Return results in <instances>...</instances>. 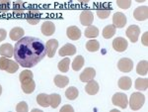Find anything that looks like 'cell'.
I'll list each match as a JSON object with an SVG mask.
<instances>
[{
	"mask_svg": "<svg viewBox=\"0 0 148 112\" xmlns=\"http://www.w3.org/2000/svg\"><path fill=\"white\" fill-rule=\"evenodd\" d=\"M46 56V44L39 38L23 37L14 47V58L23 68H33Z\"/></svg>",
	"mask_w": 148,
	"mask_h": 112,
	"instance_id": "obj_1",
	"label": "cell"
},
{
	"mask_svg": "<svg viewBox=\"0 0 148 112\" xmlns=\"http://www.w3.org/2000/svg\"><path fill=\"white\" fill-rule=\"evenodd\" d=\"M145 101V96L140 92H134L131 94L130 99V106L132 110H138L143 106Z\"/></svg>",
	"mask_w": 148,
	"mask_h": 112,
	"instance_id": "obj_2",
	"label": "cell"
},
{
	"mask_svg": "<svg viewBox=\"0 0 148 112\" xmlns=\"http://www.w3.org/2000/svg\"><path fill=\"white\" fill-rule=\"evenodd\" d=\"M112 101H113L114 105H116L123 109H125L128 105L127 96H126L125 93H121V92H118V93L114 94L113 96Z\"/></svg>",
	"mask_w": 148,
	"mask_h": 112,
	"instance_id": "obj_3",
	"label": "cell"
},
{
	"mask_svg": "<svg viewBox=\"0 0 148 112\" xmlns=\"http://www.w3.org/2000/svg\"><path fill=\"white\" fill-rule=\"evenodd\" d=\"M127 38L130 40V42L132 43H136L138 40V37H139L140 34V29L137 25H130V27L127 28L125 32Z\"/></svg>",
	"mask_w": 148,
	"mask_h": 112,
	"instance_id": "obj_4",
	"label": "cell"
},
{
	"mask_svg": "<svg viewBox=\"0 0 148 112\" xmlns=\"http://www.w3.org/2000/svg\"><path fill=\"white\" fill-rule=\"evenodd\" d=\"M118 68L121 73H130V71H131V70L133 68V63L130 59L123 58L119 61Z\"/></svg>",
	"mask_w": 148,
	"mask_h": 112,
	"instance_id": "obj_5",
	"label": "cell"
},
{
	"mask_svg": "<svg viewBox=\"0 0 148 112\" xmlns=\"http://www.w3.org/2000/svg\"><path fill=\"white\" fill-rule=\"evenodd\" d=\"M126 17L121 12H116L113 16V25L116 28H123L126 25Z\"/></svg>",
	"mask_w": 148,
	"mask_h": 112,
	"instance_id": "obj_6",
	"label": "cell"
},
{
	"mask_svg": "<svg viewBox=\"0 0 148 112\" xmlns=\"http://www.w3.org/2000/svg\"><path fill=\"white\" fill-rule=\"evenodd\" d=\"M127 41L123 37H118L113 41V48L114 49V51L116 52H125L126 49H127Z\"/></svg>",
	"mask_w": 148,
	"mask_h": 112,
	"instance_id": "obj_7",
	"label": "cell"
},
{
	"mask_svg": "<svg viewBox=\"0 0 148 112\" xmlns=\"http://www.w3.org/2000/svg\"><path fill=\"white\" fill-rule=\"evenodd\" d=\"M133 17L137 21H144L148 18L147 6H139L133 12Z\"/></svg>",
	"mask_w": 148,
	"mask_h": 112,
	"instance_id": "obj_8",
	"label": "cell"
},
{
	"mask_svg": "<svg viewBox=\"0 0 148 112\" xmlns=\"http://www.w3.org/2000/svg\"><path fill=\"white\" fill-rule=\"evenodd\" d=\"M93 21H94V15L91 11L84 10L80 14V22L83 26L92 25Z\"/></svg>",
	"mask_w": 148,
	"mask_h": 112,
	"instance_id": "obj_9",
	"label": "cell"
},
{
	"mask_svg": "<svg viewBox=\"0 0 148 112\" xmlns=\"http://www.w3.org/2000/svg\"><path fill=\"white\" fill-rule=\"evenodd\" d=\"M95 75H96V71L93 68H87L81 73L80 75V80L82 82H88L90 80H94Z\"/></svg>",
	"mask_w": 148,
	"mask_h": 112,
	"instance_id": "obj_10",
	"label": "cell"
},
{
	"mask_svg": "<svg viewBox=\"0 0 148 112\" xmlns=\"http://www.w3.org/2000/svg\"><path fill=\"white\" fill-rule=\"evenodd\" d=\"M46 48H47V57H49V58H52V57L56 55V49L58 48V41L56 39L49 40V41H47V43Z\"/></svg>",
	"mask_w": 148,
	"mask_h": 112,
	"instance_id": "obj_11",
	"label": "cell"
},
{
	"mask_svg": "<svg viewBox=\"0 0 148 112\" xmlns=\"http://www.w3.org/2000/svg\"><path fill=\"white\" fill-rule=\"evenodd\" d=\"M76 53V47L72 44H65L64 46L59 49L58 54L60 57H66V56H72Z\"/></svg>",
	"mask_w": 148,
	"mask_h": 112,
	"instance_id": "obj_12",
	"label": "cell"
},
{
	"mask_svg": "<svg viewBox=\"0 0 148 112\" xmlns=\"http://www.w3.org/2000/svg\"><path fill=\"white\" fill-rule=\"evenodd\" d=\"M56 32V25L51 21H45L42 25V33L45 36H51Z\"/></svg>",
	"mask_w": 148,
	"mask_h": 112,
	"instance_id": "obj_13",
	"label": "cell"
},
{
	"mask_svg": "<svg viewBox=\"0 0 148 112\" xmlns=\"http://www.w3.org/2000/svg\"><path fill=\"white\" fill-rule=\"evenodd\" d=\"M66 35H67V37L70 40L76 41V40H78L81 37V31L76 26H70L66 30Z\"/></svg>",
	"mask_w": 148,
	"mask_h": 112,
	"instance_id": "obj_14",
	"label": "cell"
},
{
	"mask_svg": "<svg viewBox=\"0 0 148 112\" xmlns=\"http://www.w3.org/2000/svg\"><path fill=\"white\" fill-rule=\"evenodd\" d=\"M85 91L90 95H95L96 93H98V91H99V84H98V82L94 80L88 82L85 86Z\"/></svg>",
	"mask_w": 148,
	"mask_h": 112,
	"instance_id": "obj_15",
	"label": "cell"
},
{
	"mask_svg": "<svg viewBox=\"0 0 148 112\" xmlns=\"http://www.w3.org/2000/svg\"><path fill=\"white\" fill-rule=\"evenodd\" d=\"M0 55L6 58H11L14 56V47L11 44H3L0 46Z\"/></svg>",
	"mask_w": 148,
	"mask_h": 112,
	"instance_id": "obj_16",
	"label": "cell"
},
{
	"mask_svg": "<svg viewBox=\"0 0 148 112\" xmlns=\"http://www.w3.org/2000/svg\"><path fill=\"white\" fill-rule=\"evenodd\" d=\"M40 20V12L37 10H32L29 12L28 17H27V22L31 25H37Z\"/></svg>",
	"mask_w": 148,
	"mask_h": 112,
	"instance_id": "obj_17",
	"label": "cell"
},
{
	"mask_svg": "<svg viewBox=\"0 0 148 112\" xmlns=\"http://www.w3.org/2000/svg\"><path fill=\"white\" fill-rule=\"evenodd\" d=\"M112 11V7L109 4H104L103 7L97 10V15L100 19H107L110 16Z\"/></svg>",
	"mask_w": 148,
	"mask_h": 112,
	"instance_id": "obj_18",
	"label": "cell"
},
{
	"mask_svg": "<svg viewBox=\"0 0 148 112\" xmlns=\"http://www.w3.org/2000/svg\"><path fill=\"white\" fill-rule=\"evenodd\" d=\"M9 36H10L11 40H13V41H19L21 38L24 37V29L21 27L13 28L9 33Z\"/></svg>",
	"mask_w": 148,
	"mask_h": 112,
	"instance_id": "obj_19",
	"label": "cell"
},
{
	"mask_svg": "<svg viewBox=\"0 0 148 112\" xmlns=\"http://www.w3.org/2000/svg\"><path fill=\"white\" fill-rule=\"evenodd\" d=\"M119 87L123 90H128L131 87L132 82H131V78L128 77H121L119 80Z\"/></svg>",
	"mask_w": 148,
	"mask_h": 112,
	"instance_id": "obj_20",
	"label": "cell"
},
{
	"mask_svg": "<svg viewBox=\"0 0 148 112\" xmlns=\"http://www.w3.org/2000/svg\"><path fill=\"white\" fill-rule=\"evenodd\" d=\"M53 80H54L56 85L57 87H59V88H63V87L66 86L69 82V80L67 77H65V75H56Z\"/></svg>",
	"mask_w": 148,
	"mask_h": 112,
	"instance_id": "obj_21",
	"label": "cell"
},
{
	"mask_svg": "<svg viewBox=\"0 0 148 112\" xmlns=\"http://www.w3.org/2000/svg\"><path fill=\"white\" fill-rule=\"evenodd\" d=\"M21 88H22V90L25 93L30 94L32 92H34V90L36 88V83L34 80H31L25 83H21Z\"/></svg>",
	"mask_w": 148,
	"mask_h": 112,
	"instance_id": "obj_22",
	"label": "cell"
},
{
	"mask_svg": "<svg viewBox=\"0 0 148 112\" xmlns=\"http://www.w3.org/2000/svg\"><path fill=\"white\" fill-rule=\"evenodd\" d=\"M98 35H99V29H98L97 27H95V26H93V25L87 26V28H86V30H85L86 37L92 39V38L98 37Z\"/></svg>",
	"mask_w": 148,
	"mask_h": 112,
	"instance_id": "obj_23",
	"label": "cell"
},
{
	"mask_svg": "<svg viewBox=\"0 0 148 112\" xmlns=\"http://www.w3.org/2000/svg\"><path fill=\"white\" fill-rule=\"evenodd\" d=\"M49 106H51L52 108H56L61 102V97L59 94L57 93H52L49 95Z\"/></svg>",
	"mask_w": 148,
	"mask_h": 112,
	"instance_id": "obj_24",
	"label": "cell"
},
{
	"mask_svg": "<svg viewBox=\"0 0 148 112\" xmlns=\"http://www.w3.org/2000/svg\"><path fill=\"white\" fill-rule=\"evenodd\" d=\"M116 29L114 25H108L103 29V37L106 39H111L113 36L116 34Z\"/></svg>",
	"mask_w": 148,
	"mask_h": 112,
	"instance_id": "obj_25",
	"label": "cell"
},
{
	"mask_svg": "<svg viewBox=\"0 0 148 112\" xmlns=\"http://www.w3.org/2000/svg\"><path fill=\"white\" fill-rule=\"evenodd\" d=\"M148 71V63L147 61H140L137 65L136 73L139 75H146Z\"/></svg>",
	"mask_w": 148,
	"mask_h": 112,
	"instance_id": "obj_26",
	"label": "cell"
},
{
	"mask_svg": "<svg viewBox=\"0 0 148 112\" xmlns=\"http://www.w3.org/2000/svg\"><path fill=\"white\" fill-rule=\"evenodd\" d=\"M37 102L38 104L42 107L49 106V95L46 93H40L37 95Z\"/></svg>",
	"mask_w": 148,
	"mask_h": 112,
	"instance_id": "obj_27",
	"label": "cell"
},
{
	"mask_svg": "<svg viewBox=\"0 0 148 112\" xmlns=\"http://www.w3.org/2000/svg\"><path fill=\"white\" fill-rule=\"evenodd\" d=\"M84 58H83L82 56H78L76 57L75 59H74V61L72 62V68L75 71H80L81 68H83V66H84Z\"/></svg>",
	"mask_w": 148,
	"mask_h": 112,
	"instance_id": "obj_28",
	"label": "cell"
},
{
	"mask_svg": "<svg viewBox=\"0 0 148 112\" xmlns=\"http://www.w3.org/2000/svg\"><path fill=\"white\" fill-rule=\"evenodd\" d=\"M33 77H34V75H33L32 71H29V70L23 71L22 73H20V75H19V80H20L21 83L27 82H29V80H33Z\"/></svg>",
	"mask_w": 148,
	"mask_h": 112,
	"instance_id": "obj_29",
	"label": "cell"
},
{
	"mask_svg": "<svg viewBox=\"0 0 148 112\" xmlns=\"http://www.w3.org/2000/svg\"><path fill=\"white\" fill-rule=\"evenodd\" d=\"M78 94H79L78 89L74 86L69 87V88L66 89V91H65V96H66V98L69 99V100H74V99H76L78 97Z\"/></svg>",
	"mask_w": 148,
	"mask_h": 112,
	"instance_id": "obj_30",
	"label": "cell"
},
{
	"mask_svg": "<svg viewBox=\"0 0 148 112\" xmlns=\"http://www.w3.org/2000/svg\"><path fill=\"white\" fill-rule=\"evenodd\" d=\"M135 87L138 90H147L148 87V80L147 78L139 77L135 80Z\"/></svg>",
	"mask_w": 148,
	"mask_h": 112,
	"instance_id": "obj_31",
	"label": "cell"
},
{
	"mask_svg": "<svg viewBox=\"0 0 148 112\" xmlns=\"http://www.w3.org/2000/svg\"><path fill=\"white\" fill-rule=\"evenodd\" d=\"M69 65H70V59H69V58H65L59 62L57 66H58V70L61 73H67L69 70Z\"/></svg>",
	"mask_w": 148,
	"mask_h": 112,
	"instance_id": "obj_32",
	"label": "cell"
},
{
	"mask_svg": "<svg viewBox=\"0 0 148 112\" xmlns=\"http://www.w3.org/2000/svg\"><path fill=\"white\" fill-rule=\"evenodd\" d=\"M86 49L89 52H97L100 49V44L96 40H90L86 44Z\"/></svg>",
	"mask_w": 148,
	"mask_h": 112,
	"instance_id": "obj_33",
	"label": "cell"
},
{
	"mask_svg": "<svg viewBox=\"0 0 148 112\" xmlns=\"http://www.w3.org/2000/svg\"><path fill=\"white\" fill-rule=\"evenodd\" d=\"M13 10L16 14H22L25 10V6H24V2L22 0H16L13 4Z\"/></svg>",
	"mask_w": 148,
	"mask_h": 112,
	"instance_id": "obj_34",
	"label": "cell"
},
{
	"mask_svg": "<svg viewBox=\"0 0 148 112\" xmlns=\"http://www.w3.org/2000/svg\"><path fill=\"white\" fill-rule=\"evenodd\" d=\"M18 68H19V64L10 59V61H9V64H8V66H7L5 71H7V73H14L15 71H18Z\"/></svg>",
	"mask_w": 148,
	"mask_h": 112,
	"instance_id": "obj_35",
	"label": "cell"
},
{
	"mask_svg": "<svg viewBox=\"0 0 148 112\" xmlns=\"http://www.w3.org/2000/svg\"><path fill=\"white\" fill-rule=\"evenodd\" d=\"M116 4L121 9H128L131 5V0H116Z\"/></svg>",
	"mask_w": 148,
	"mask_h": 112,
	"instance_id": "obj_36",
	"label": "cell"
},
{
	"mask_svg": "<svg viewBox=\"0 0 148 112\" xmlns=\"http://www.w3.org/2000/svg\"><path fill=\"white\" fill-rule=\"evenodd\" d=\"M9 58H6V57H3L2 56L0 58V70L1 71H6L7 66H8V64H9Z\"/></svg>",
	"mask_w": 148,
	"mask_h": 112,
	"instance_id": "obj_37",
	"label": "cell"
},
{
	"mask_svg": "<svg viewBox=\"0 0 148 112\" xmlns=\"http://www.w3.org/2000/svg\"><path fill=\"white\" fill-rule=\"evenodd\" d=\"M11 1L10 0H0V10L1 11H7L10 8Z\"/></svg>",
	"mask_w": 148,
	"mask_h": 112,
	"instance_id": "obj_38",
	"label": "cell"
},
{
	"mask_svg": "<svg viewBox=\"0 0 148 112\" xmlns=\"http://www.w3.org/2000/svg\"><path fill=\"white\" fill-rule=\"evenodd\" d=\"M16 110L18 112H27L29 110L28 104L26 103L25 101H21L20 103H18L17 106H16Z\"/></svg>",
	"mask_w": 148,
	"mask_h": 112,
	"instance_id": "obj_39",
	"label": "cell"
},
{
	"mask_svg": "<svg viewBox=\"0 0 148 112\" xmlns=\"http://www.w3.org/2000/svg\"><path fill=\"white\" fill-rule=\"evenodd\" d=\"M73 111H74L73 107H71L70 105H64L60 109V112H73Z\"/></svg>",
	"mask_w": 148,
	"mask_h": 112,
	"instance_id": "obj_40",
	"label": "cell"
},
{
	"mask_svg": "<svg viewBox=\"0 0 148 112\" xmlns=\"http://www.w3.org/2000/svg\"><path fill=\"white\" fill-rule=\"evenodd\" d=\"M6 36H7V32H6V30H4V29H0V42L4 41V40H5V38H6Z\"/></svg>",
	"mask_w": 148,
	"mask_h": 112,
	"instance_id": "obj_41",
	"label": "cell"
},
{
	"mask_svg": "<svg viewBox=\"0 0 148 112\" xmlns=\"http://www.w3.org/2000/svg\"><path fill=\"white\" fill-rule=\"evenodd\" d=\"M147 32H145L144 34H143L142 36V39H141V42H142V44L144 45V46H147L148 45V42H147Z\"/></svg>",
	"mask_w": 148,
	"mask_h": 112,
	"instance_id": "obj_42",
	"label": "cell"
},
{
	"mask_svg": "<svg viewBox=\"0 0 148 112\" xmlns=\"http://www.w3.org/2000/svg\"><path fill=\"white\" fill-rule=\"evenodd\" d=\"M90 0H79V2H81V3H88Z\"/></svg>",
	"mask_w": 148,
	"mask_h": 112,
	"instance_id": "obj_43",
	"label": "cell"
},
{
	"mask_svg": "<svg viewBox=\"0 0 148 112\" xmlns=\"http://www.w3.org/2000/svg\"><path fill=\"white\" fill-rule=\"evenodd\" d=\"M136 2H139V3H141V2H144V1H146V0H135Z\"/></svg>",
	"mask_w": 148,
	"mask_h": 112,
	"instance_id": "obj_44",
	"label": "cell"
},
{
	"mask_svg": "<svg viewBox=\"0 0 148 112\" xmlns=\"http://www.w3.org/2000/svg\"><path fill=\"white\" fill-rule=\"evenodd\" d=\"M1 93H2V86L0 85V95H1Z\"/></svg>",
	"mask_w": 148,
	"mask_h": 112,
	"instance_id": "obj_45",
	"label": "cell"
},
{
	"mask_svg": "<svg viewBox=\"0 0 148 112\" xmlns=\"http://www.w3.org/2000/svg\"><path fill=\"white\" fill-rule=\"evenodd\" d=\"M33 111H37V112H42V111H40V110H39V109H34V110H33Z\"/></svg>",
	"mask_w": 148,
	"mask_h": 112,
	"instance_id": "obj_46",
	"label": "cell"
}]
</instances>
